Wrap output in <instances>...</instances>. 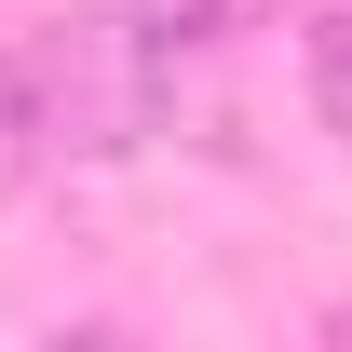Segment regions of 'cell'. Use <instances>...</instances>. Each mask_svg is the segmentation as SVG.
<instances>
[{
  "label": "cell",
  "instance_id": "1",
  "mask_svg": "<svg viewBox=\"0 0 352 352\" xmlns=\"http://www.w3.org/2000/svg\"><path fill=\"white\" fill-rule=\"evenodd\" d=\"M163 68H176V41L135 28V0L122 14H41V28H14V82H28L41 163H135L163 135Z\"/></svg>",
  "mask_w": 352,
  "mask_h": 352
},
{
  "label": "cell",
  "instance_id": "2",
  "mask_svg": "<svg viewBox=\"0 0 352 352\" xmlns=\"http://www.w3.org/2000/svg\"><path fill=\"white\" fill-rule=\"evenodd\" d=\"M135 28L176 54H204V41H244V28H271V0H135Z\"/></svg>",
  "mask_w": 352,
  "mask_h": 352
},
{
  "label": "cell",
  "instance_id": "3",
  "mask_svg": "<svg viewBox=\"0 0 352 352\" xmlns=\"http://www.w3.org/2000/svg\"><path fill=\"white\" fill-rule=\"evenodd\" d=\"M311 109H325V135H339V163H352V0L311 14Z\"/></svg>",
  "mask_w": 352,
  "mask_h": 352
},
{
  "label": "cell",
  "instance_id": "4",
  "mask_svg": "<svg viewBox=\"0 0 352 352\" xmlns=\"http://www.w3.org/2000/svg\"><path fill=\"white\" fill-rule=\"evenodd\" d=\"M28 163H41V135H28V82H14V41H0V204L28 190Z\"/></svg>",
  "mask_w": 352,
  "mask_h": 352
},
{
  "label": "cell",
  "instance_id": "5",
  "mask_svg": "<svg viewBox=\"0 0 352 352\" xmlns=\"http://www.w3.org/2000/svg\"><path fill=\"white\" fill-rule=\"evenodd\" d=\"M325 339H352V298H339V311H325Z\"/></svg>",
  "mask_w": 352,
  "mask_h": 352
}]
</instances>
